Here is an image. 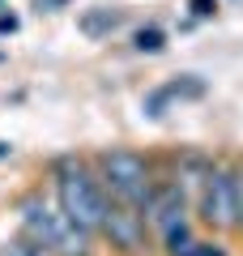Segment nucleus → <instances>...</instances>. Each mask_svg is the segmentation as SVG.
I'll return each mask as SVG.
<instances>
[{
  "label": "nucleus",
  "instance_id": "nucleus-14",
  "mask_svg": "<svg viewBox=\"0 0 243 256\" xmlns=\"http://www.w3.org/2000/svg\"><path fill=\"white\" fill-rule=\"evenodd\" d=\"M13 30H18V18H13V13H9V18H0V34H13Z\"/></svg>",
  "mask_w": 243,
  "mask_h": 256
},
{
  "label": "nucleus",
  "instance_id": "nucleus-1",
  "mask_svg": "<svg viewBox=\"0 0 243 256\" xmlns=\"http://www.w3.org/2000/svg\"><path fill=\"white\" fill-rule=\"evenodd\" d=\"M18 222H22V235H30L34 244H43L52 256H94V235H86V230L56 205V196H47L43 188L26 192L18 201Z\"/></svg>",
  "mask_w": 243,
  "mask_h": 256
},
{
  "label": "nucleus",
  "instance_id": "nucleus-4",
  "mask_svg": "<svg viewBox=\"0 0 243 256\" xmlns=\"http://www.w3.org/2000/svg\"><path fill=\"white\" fill-rule=\"evenodd\" d=\"M192 210H196V222L209 226L214 235L234 230V162L230 158H209Z\"/></svg>",
  "mask_w": 243,
  "mask_h": 256
},
{
  "label": "nucleus",
  "instance_id": "nucleus-5",
  "mask_svg": "<svg viewBox=\"0 0 243 256\" xmlns=\"http://www.w3.org/2000/svg\"><path fill=\"white\" fill-rule=\"evenodd\" d=\"M98 239H107L111 252H120V256H145L154 230H150V222H145V214L136 210V205H124V201H111L107 196Z\"/></svg>",
  "mask_w": 243,
  "mask_h": 256
},
{
  "label": "nucleus",
  "instance_id": "nucleus-11",
  "mask_svg": "<svg viewBox=\"0 0 243 256\" xmlns=\"http://www.w3.org/2000/svg\"><path fill=\"white\" fill-rule=\"evenodd\" d=\"M234 230L243 235V162H234Z\"/></svg>",
  "mask_w": 243,
  "mask_h": 256
},
{
  "label": "nucleus",
  "instance_id": "nucleus-12",
  "mask_svg": "<svg viewBox=\"0 0 243 256\" xmlns=\"http://www.w3.org/2000/svg\"><path fill=\"white\" fill-rule=\"evenodd\" d=\"M184 256H226V248L214 244V239H192V248Z\"/></svg>",
  "mask_w": 243,
  "mask_h": 256
},
{
  "label": "nucleus",
  "instance_id": "nucleus-2",
  "mask_svg": "<svg viewBox=\"0 0 243 256\" xmlns=\"http://www.w3.org/2000/svg\"><path fill=\"white\" fill-rule=\"evenodd\" d=\"M52 196L86 235L98 239L102 226V210H107V192L98 184V171L86 158H56L52 166Z\"/></svg>",
  "mask_w": 243,
  "mask_h": 256
},
{
  "label": "nucleus",
  "instance_id": "nucleus-16",
  "mask_svg": "<svg viewBox=\"0 0 243 256\" xmlns=\"http://www.w3.org/2000/svg\"><path fill=\"white\" fill-rule=\"evenodd\" d=\"M4 154H9V146H4V141H0V158H4Z\"/></svg>",
  "mask_w": 243,
  "mask_h": 256
},
{
  "label": "nucleus",
  "instance_id": "nucleus-15",
  "mask_svg": "<svg viewBox=\"0 0 243 256\" xmlns=\"http://www.w3.org/2000/svg\"><path fill=\"white\" fill-rule=\"evenodd\" d=\"M56 4H68V0H38V9H56Z\"/></svg>",
  "mask_w": 243,
  "mask_h": 256
},
{
  "label": "nucleus",
  "instance_id": "nucleus-3",
  "mask_svg": "<svg viewBox=\"0 0 243 256\" xmlns=\"http://www.w3.org/2000/svg\"><path fill=\"white\" fill-rule=\"evenodd\" d=\"M94 171H98V184L102 192H107L111 201H124V205H136L141 210L145 196H150L154 180H158V171H154V162L141 154V150H102L98 158H94Z\"/></svg>",
  "mask_w": 243,
  "mask_h": 256
},
{
  "label": "nucleus",
  "instance_id": "nucleus-9",
  "mask_svg": "<svg viewBox=\"0 0 243 256\" xmlns=\"http://www.w3.org/2000/svg\"><path fill=\"white\" fill-rule=\"evenodd\" d=\"M132 47H136V52H145V56H158L162 47H166V30H162V26H141L132 34Z\"/></svg>",
  "mask_w": 243,
  "mask_h": 256
},
{
  "label": "nucleus",
  "instance_id": "nucleus-7",
  "mask_svg": "<svg viewBox=\"0 0 243 256\" xmlns=\"http://www.w3.org/2000/svg\"><path fill=\"white\" fill-rule=\"evenodd\" d=\"M158 239H162V248H166V256H184L192 248V239H196V230H192L188 218H180V222H171L166 230H158Z\"/></svg>",
  "mask_w": 243,
  "mask_h": 256
},
{
  "label": "nucleus",
  "instance_id": "nucleus-6",
  "mask_svg": "<svg viewBox=\"0 0 243 256\" xmlns=\"http://www.w3.org/2000/svg\"><path fill=\"white\" fill-rule=\"evenodd\" d=\"M205 94V86L196 82V77H184V82H171V86H158V90H150L141 98V111L150 120H162L166 116V107H171L175 98H200Z\"/></svg>",
  "mask_w": 243,
  "mask_h": 256
},
{
  "label": "nucleus",
  "instance_id": "nucleus-10",
  "mask_svg": "<svg viewBox=\"0 0 243 256\" xmlns=\"http://www.w3.org/2000/svg\"><path fill=\"white\" fill-rule=\"evenodd\" d=\"M0 256H52V252H47L43 244H34L30 235H13L9 244L0 248Z\"/></svg>",
  "mask_w": 243,
  "mask_h": 256
},
{
  "label": "nucleus",
  "instance_id": "nucleus-13",
  "mask_svg": "<svg viewBox=\"0 0 243 256\" xmlns=\"http://www.w3.org/2000/svg\"><path fill=\"white\" fill-rule=\"evenodd\" d=\"M214 9H218V0H192V13H196V18H209Z\"/></svg>",
  "mask_w": 243,
  "mask_h": 256
},
{
  "label": "nucleus",
  "instance_id": "nucleus-8",
  "mask_svg": "<svg viewBox=\"0 0 243 256\" xmlns=\"http://www.w3.org/2000/svg\"><path fill=\"white\" fill-rule=\"evenodd\" d=\"M120 22H124V13H120V9H90L86 18H81V30H86L90 38H102V34H111Z\"/></svg>",
  "mask_w": 243,
  "mask_h": 256
}]
</instances>
